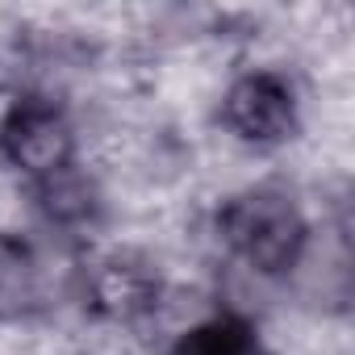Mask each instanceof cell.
<instances>
[{
    "mask_svg": "<svg viewBox=\"0 0 355 355\" xmlns=\"http://www.w3.org/2000/svg\"><path fill=\"white\" fill-rule=\"evenodd\" d=\"M218 230H222V243L259 276L297 268L309 239L297 201L272 184L230 197L218 214Z\"/></svg>",
    "mask_w": 355,
    "mask_h": 355,
    "instance_id": "1",
    "label": "cell"
},
{
    "mask_svg": "<svg viewBox=\"0 0 355 355\" xmlns=\"http://www.w3.org/2000/svg\"><path fill=\"white\" fill-rule=\"evenodd\" d=\"M0 150L9 155L13 167L38 175V180H51V175L71 167L76 134H71V121L63 117V109L55 101L26 96L0 121Z\"/></svg>",
    "mask_w": 355,
    "mask_h": 355,
    "instance_id": "2",
    "label": "cell"
},
{
    "mask_svg": "<svg viewBox=\"0 0 355 355\" xmlns=\"http://www.w3.org/2000/svg\"><path fill=\"white\" fill-rule=\"evenodd\" d=\"M222 121L239 142L276 146L297 130V101L284 76L276 71H247L222 96Z\"/></svg>",
    "mask_w": 355,
    "mask_h": 355,
    "instance_id": "3",
    "label": "cell"
},
{
    "mask_svg": "<svg viewBox=\"0 0 355 355\" xmlns=\"http://www.w3.org/2000/svg\"><path fill=\"white\" fill-rule=\"evenodd\" d=\"M92 305L109 322H138L159 305V276L138 255H113L92 272Z\"/></svg>",
    "mask_w": 355,
    "mask_h": 355,
    "instance_id": "4",
    "label": "cell"
},
{
    "mask_svg": "<svg viewBox=\"0 0 355 355\" xmlns=\"http://www.w3.org/2000/svg\"><path fill=\"white\" fill-rule=\"evenodd\" d=\"M38 301V263L30 247L0 230V322L26 313Z\"/></svg>",
    "mask_w": 355,
    "mask_h": 355,
    "instance_id": "5",
    "label": "cell"
},
{
    "mask_svg": "<svg viewBox=\"0 0 355 355\" xmlns=\"http://www.w3.org/2000/svg\"><path fill=\"white\" fill-rule=\"evenodd\" d=\"M171 355H263V343L243 318H214L193 326L171 347Z\"/></svg>",
    "mask_w": 355,
    "mask_h": 355,
    "instance_id": "6",
    "label": "cell"
},
{
    "mask_svg": "<svg viewBox=\"0 0 355 355\" xmlns=\"http://www.w3.org/2000/svg\"><path fill=\"white\" fill-rule=\"evenodd\" d=\"M38 193H42V205H46V214L55 222H84L92 214V205H96L92 184L84 180L76 167H67V171L51 175V180H42Z\"/></svg>",
    "mask_w": 355,
    "mask_h": 355,
    "instance_id": "7",
    "label": "cell"
}]
</instances>
